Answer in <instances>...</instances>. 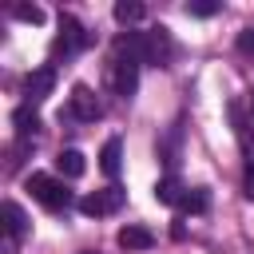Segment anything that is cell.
Here are the masks:
<instances>
[{
  "label": "cell",
  "instance_id": "17",
  "mask_svg": "<svg viewBox=\"0 0 254 254\" xmlns=\"http://www.w3.org/2000/svg\"><path fill=\"white\" fill-rule=\"evenodd\" d=\"M222 4L218 0H194V4H187V16H198V20H206V16H214Z\"/></svg>",
  "mask_w": 254,
  "mask_h": 254
},
{
  "label": "cell",
  "instance_id": "8",
  "mask_svg": "<svg viewBox=\"0 0 254 254\" xmlns=\"http://www.w3.org/2000/svg\"><path fill=\"white\" fill-rule=\"evenodd\" d=\"M115 242H119L123 250H151V246H155V234H151L147 226H123V230L115 234Z\"/></svg>",
  "mask_w": 254,
  "mask_h": 254
},
{
  "label": "cell",
  "instance_id": "12",
  "mask_svg": "<svg viewBox=\"0 0 254 254\" xmlns=\"http://www.w3.org/2000/svg\"><path fill=\"white\" fill-rule=\"evenodd\" d=\"M183 194H187V190H183V183H179L175 175H167V179H159V183H155V198H159L163 206H179V202H183Z\"/></svg>",
  "mask_w": 254,
  "mask_h": 254
},
{
  "label": "cell",
  "instance_id": "2",
  "mask_svg": "<svg viewBox=\"0 0 254 254\" xmlns=\"http://www.w3.org/2000/svg\"><path fill=\"white\" fill-rule=\"evenodd\" d=\"M87 44H91V36L83 32V24L75 16H60V36L52 44V56H71V52H79Z\"/></svg>",
  "mask_w": 254,
  "mask_h": 254
},
{
  "label": "cell",
  "instance_id": "13",
  "mask_svg": "<svg viewBox=\"0 0 254 254\" xmlns=\"http://www.w3.org/2000/svg\"><path fill=\"white\" fill-rule=\"evenodd\" d=\"M12 127H16L20 139H28V135L40 131V115H36L32 107H16V111H12Z\"/></svg>",
  "mask_w": 254,
  "mask_h": 254
},
{
  "label": "cell",
  "instance_id": "15",
  "mask_svg": "<svg viewBox=\"0 0 254 254\" xmlns=\"http://www.w3.org/2000/svg\"><path fill=\"white\" fill-rule=\"evenodd\" d=\"M143 12H147V8H143L139 0H119V4H115V20H119V24H139Z\"/></svg>",
  "mask_w": 254,
  "mask_h": 254
},
{
  "label": "cell",
  "instance_id": "3",
  "mask_svg": "<svg viewBox=\"0 0 254 254\" xmlns=\"http://www.w3.org/2000/svg\"><path fill=\"white\" fill-rule=\"evenodd\" d=\"M135 36H139V56H143V64L163 67V64L171 60V36H167V28H151V32H135Z\"/></svg>",
  "mask_w": 254,
  "mask_h": 254
},
{
  "label": "cell",
  "instance_id": "19",
  "mask_svg": "<svg viewBox=\"0 0 254 254\" xmlns=\"http://www.w3.org/2000/svg\"><path fill=\"white\" fill-rule=\"evenodd\" d=\"M83 254H95V250H83Z\"/></svg>",
  "mask_w": 254,
  "mask_h": 254
},
{
  "label": "cell",
  "instance_id": "5",
  "mask_svg": "<svg viewBox=\"0 0 254 254\" xmlns=\"http://www.w3.org/2000/svg\"><path fill=\"white\" fill-rule=\"evenodd\" d=\"M67 111H71L75 119H83V123H95V119L103 115V107H99V99H95V91H91L87 83H75V87H71Z\"/></svg>",
  "mask_w": 254,
  "mask_h": 254
},
{
  "label": "cell",
  "instance_id": "16",
  "mask_svg": "<svg viewBox=\"0 0 254 254\" xmlns=\"http://www.w3.org/2000/svg\"><path fill=\"white\" fill-rule=\"evenodd\" d=\"M12 16L24 20V24H44V8H36V4H16Z\"/></svg>",
  "mask_w": 254,
  "mask_h": 254
},
{
  "label": "cell",
  "instance_id": "14",
  "mask_svg": "<svg viewBox=\"0 0 254 254\" xmlns=\"http://www.w3.org/2000/svg\"><path fill=\"white\" fill-rule=\"evenodd\" d=\"M183 210H190V214H202L206 206H210V194H206V187H190L187 194H183V202H179Z\"/></svg>",
  "mask_w": 254,
  "mask_h": 254
},
{
  "label": "cell",
  "instance_id": "18",
  "mask_svg": "<svg viewBox=\"0 0 254 254\" xmlns=\"http://www.w3.org/2000/svg\"><path fill=\"white\" fill-rule=\"evenodd\" d=\"M242 190H246V198H254V163L246 167V179H242Z\"/></svg>",
  "mask_w": 254,
  "mask_h": 254
},
{
  "label": "cell",
  "instance_id": "7",
  "mask_svg": "<svg viewBox=\"0 0 254 254\" xmlns=\"http://www.w3.org/2000/svg\"><path fill=\"white\" fill-rule=\"evenodd\" d=\"M0 214H4V234H8V246H12L16 238H24V234H28V214L20 210V202H12V198H8V202L0 206Z\"/></svg>",
  "mask_w": 254,
  "mask_h": 254
},
{
  "label": "cell",
  "instance_id": "9",
  "mask_svg": "<svg viewBox=\"0 0 254 254\" xmlns=\"http://www.w3.org/2000/svg\"><path fill=\"white\" fill-rule=\"evenodd\" d=\"M230 123L238 135H254V91L246 95V103H230Z\"/></svg>",
  "mask_w": 254,
  "mask_h": 254
},
{
  "label": "cell",
  "instance_id": "1",
  "mask_svg": "<svg viewBox=\"0 0 254 254\" xmlns=\"http://www.w3.org/2000/svg\"><path fill=\"white\" fill-rule=\"evenodd\" d=\"M28 190H32V198H36L40 206H48V210H67V202H71V190L64 187V179L44 175V171H32V175H28Z\"/></svg>",
  "mask_w": 254,
  "mask_h": 254
},
{
  "label": "cell",
  "instance_id": "10",
  "mask_svg": "<svg viewBox=\"0 0 254 254\" xmlns=\"http://www.w3.org/2000/svg\"><path fill=\"white\" fill-rule=\"evenodd\" d=\"M119 167H123V143H119V139H107L103 151H99V171H103L107 179H115Z\"/></svg>",
  "mask_w": 254,
  "mask_h": 254
},
{
  "label": "cell",
  "instance_id": "6",
  "mask_svg": "<svg viewBox=\"0 0 254 254\" xmlns=\"http://www.w3.org/2000/svg\"><path fill=\"white\" fill-rule=\"evenodd\" d=\"M52 87H56V67H36V71H28V79H24V95H28V103L48 99Z\"/></svg>",
  "mask_w": 254,
  "mask_h": 254
},
{
  "label": "cell",
  "instance_id": "11",
  "mask_svg": "<svg viewBox=\"0 0 254 254\" xmlns=\"http://www.w3.org/2000/svg\"><path fill=\"white\" fill-rule=\"evenodd\" d=\"M56 171H60L64 179H79V175L87 171V163H83V155H79L75 147H67V151H60V159H56Z\"/></svg>",
  "mask_w": 254,
  "mask_h": 254
},
{
  "label": "cell",
  "instance_id": "4",
  "mask_svg": "<svg viewBox=\"0 0 254 254\" xmlns=\"http://www.w3.org/2000/svg\"><path fill=\"white\" fill-rule=\"evenodd\" d=\"M123 187H107V190H95V194H83L79 198V214H87V218H99V214H111V210H119L123 206Z\"/></svg>",
  "mask_w": 254,
  "mask_h": 254
}]
</instances>
